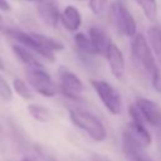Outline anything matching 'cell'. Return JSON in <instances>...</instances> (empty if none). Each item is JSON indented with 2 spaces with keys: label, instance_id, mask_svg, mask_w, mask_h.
Listing matches in <instances>:
<instances>
[{
  "label": "cell",
  "instance_id": "1",
  "mask_svg": "<svg viewBox=\"0 0 161 161\" xmlns=\"http://www.w3.org/2000/svg\"><path fill=\"white\" fill-rule=\"evenodd\" d=\"M69 118L72 123L86 132L93 141L102 142L107 137V131L102 121L93 113L83 109H70Z\"/></svg>",
  "mask_w": 161,
  "mask_h": 161
},
{
  "label": "cell",
  "instance_id": "2",
  "mask_svg": "<svg viewBox=\"0 0 161 161\" xmlns=\"http://www.w3.org/2000/svg\"><path fill=\"white\" fill-rule=\"evenodd\" d=\"M131 52L135 58V60L151 75L157 68L156 60H155V54L152 52V48L148 45L146 42L145 36L142 34H136L132 36L131 42Z\"/></svg>",
  "mask_w": 161,
  "mask_h": 161
},
{
  "label": "cell",
  "instance_id": "3",
  "mask_svg": "<svg viewBox=\"0 0 161 161\" xmlns=\"http://www.w3.org/2000/svg\"><path fill=\"white\" fill-rule=\"evenodd\" d=\"M26 78L30 86L44 97H54L58 92L55 83L43 65L26 68Z\"/></svg>",
  "mask_w": 161,
  "mask_h": 161
},
{
  "label": "cell",
  "instance_id": "4",
  "mask_svg": "<svg viewBox=\"0 0 161 161\" xmlns=\"http://www.w3.org/2000/svg\"><path fill=\"white\" fill-rule=\"evenodd\" d=\"M91 84L98 94L99 99L102 101L103 106L109 111V113L119 114L122 112V99L118 91L114 87H112L108 82L96 79H92Z\"/></svg>",
  "mask_w": 161,
  "mask_h": 161
},
{
  "label": "cell",
  "instance_id": "5",
  "mask_svg": "<svg viewBox=\"0 0 161 161\" xmlns=\"http://www.w3.org/2000/svg\"><path fill=\"white\" fill-rule=\"evenodd\" d=\"M5 33L11 36L13 39H15L20 45L28 48L29 50H31L33 53L39 54L40 57L45 58L49 62H54L55 57H54V52L47 49L45 47H43L33 35V33H24L21 30H16V29H5Z\"/></svg>",
  "mask_w": 161,
  "mask_h": 161
},
{
  "label": "cell",
  "instance_id": "6",
  "mask_svg": "<svg viewBox=\"0 0 161 161\" xmlns=\"http://www.w3.org/2000/svg\"><path fill=\"white\" fill-rule=\"evenodd\" d=\"M58 79H59V88L67 98L74 101L80 99V93L83 92V83L78 75H75L65 67H59Z\"/></svg>",
  "mask_w": 161,
  "mask_h": 161
},
{
  "label": "cell",
  "instance_id": "7",
  "mask_svg": "<svg viewBox=\"0 0 161 161\" xmlns=\"http://www.w3.org/2000/svg\"><path fill=\"white\" fill-rule=\"evenodd\" d=\"M112 13H113V18H114V24L117 26V30L119 34L132 38L136 35V20L133 19L132 14L130 13V10L121 3V1H116L112 5Z\"/></svg>",
  "mask_w": 161,
  "mask_h": 161
},
{
  "label": "cell",
  "instance_id": "8",
  "mask_svg": "<svg viewBox=\"0 0 161 161\" xmlns=\"http://www.w3.org/2000/svg\"><path fill=\"white\" fill-rule=\"evenodd\" d=\"M142 118L146 123L161 130V107L153 101L143 97H138L135 102Z\"/></svg>",
  "mask_w": 161,
  "mask_h": 161
},
{
  "label": "cell",
  "instance_id": "9",
  "mask_svg": "<svg viewBox=\"0 0 161 161\" xmlns=\"http://www.w3.org/2000/svg\"><path fill=\"white\" fill-rule=\"evenodd\" d=\"M106 58H107V62H108V65H109V69L113 77H116L117 79H123L126 65H125V58H123L121 49L116 44L111 43L108 45Z\"/></svg>",
  "mask_w": 161,
  "mask_h": 161
},
{
  "label": "cell",
  "instance_id": "10",
  "mask_svg": "<svg viewBox=\"0 0 161 161\" xmlns=\"http://www.w3.org/2000/svg\"><path fill=\"white\" fill-rule=\"evenodd\" d=\"M36 13H38L39 18L42 19V21L52 28L57 26L59 19H60L58 8L55 6V4L52 0H39L38 5H36Z\"/></svg>",
  "mask_w": 161,
  "mask_h": 161
},
{
  "label": "cell",
  "instance_id": "11",
  "mask_svg": "<svg viewBox=\"0 0 161 161\" xmlns=\"http://www.w3.org/2000/svg\"><path fill=\"white\" fill-rule=\"evenodd\" d=\"M89 39L92 42V45L94 48L96 54L106 57L108 45L111 44V40L108 39V36L103 31V29H101L98 26H92L89 29Z\"/></svg>",
  "mask_w": 161,
  "mask_h": 161
},
{
  "label": "cell",
  "instance_id": "12",
  "mask_svg": "<svg viewBox=\"0 0 161 161\" xmlns=\"http://www.w3.org/2000/svg\"><path fill=\"white\" fill-rule=\"evenodd\" d=\"M126 130L143 146V147H147L151 145L152 142V137H151V133L148 132V130L146 128L145 126V122L143 121H136V119H132Z\"/></svg>",
  "mask_w": 161,
  "mask_h": 161
},
{
  "label": "cell",
  "instance_id": "13",
  "mask_svg": "<svg viewBox=\"0 0 161 161\" xmlns=\"http://www.w3.org/2000/svg\"><path fill=\"white\" fill-rule=\"evenodd\" d=\"M60 20H62V24L63 26L69 30V31H75L78 30V28L82 24V15L79 13V10L75 8V6H72V5H68L62 15H60Z\"/></svg>",
  "mask_w": 161,
  "mask_h": 161
},
{
  "label": "cell",
  "instance_id": "14",
  "mask_svg": "<svg viewBox=\"0 0 161 161\" xmlns=\"http://www.w3.org/2000/svg\"><path fill=\"white\" fill-rule=\"evenodd\" d=\"M13 52L16 55V58L26 67V68H33V67H42L43 64L35 58L31 50L23 45H13Z\"/></svg>",
  "mask_w": 161,
  "mask_h": 161
},
{
  "label": "cell",
  "instance_id": "15",
  "mask_svg": "<svg viewBox=\"0 0 161 161\" xmlns=\"http://www.w3.org/2000/svg\"><path fill=\"white\" fill-rule=\"evenodd\" d=\"M29 114L35 119V121H39V122H49L52 119V112L49 111V108L42 106V104H38V103H29L28 107H26Z\"/></svg>",
  "mask_w": 161,
  "mask_h": 161
},
{
  "label": "cell",
  "instance_id": "16",
  "mask_svg": "<svg viewBox=\"0 0 161 161\" xmlns=\"http://www.w3.org/2000/svg\"><path fill=\"white\" fill-rule=\"evenodd\" d=\"M148 40H150L152 52L161 65V30L156 26L150 28L148 29Z\"/></svg>",
  "mask_w": 161,
  "mask_h": 161
},
{
  "label": "cell",
  "instance_id": "17",
  "mask_svg": "<svg viewBox=\"0 0 161 161\" xmlns=\"http://www.w3.org/2000/svg\"><path fill=\"white\" fill-rule=\"evenodd\" d=\"M74 43H75L78 50L80 53H83L84 55H96V52H94V48L92 45L89 36H86L83 33H75Z\"/></svg>",
  "mask_w": 161,
  "mask_h": 161
},
{
  "label": "cell",
  "instance_id": "18",
  "mask_svg": "<svg viewBox=\"0 0 161 161\" xmlns=\"http://www.w3.org/2000/svg\"><path fill=\"white\" fill-rule=\"evenodd\" d=\"M34 38L43 45L47 49L52 50V52H59V50H63L64 49V45L63 43H60L59 40L54 39V38H50L48 35H43V34H39V33H33Z\"/></svg>",
  "mask_w": 161,
  "mask_h": 161
},
{
  "label": "cell",
  "instance_id": "19",
  "mask_svg": "<svg viewBox=\"0 0 161 161\" xmlns=\"http://www.w3.org/2000/svg\"><path fill=\"white\" fill-rule=\"evenodd\" d=\"M141 10L143 11L145 16L148 20H155L157 15V4L156 0H136Z\"/></svg>",
  "mask_w": 161,
  "mask_h": 161
},
{
  "label": "cell",
  "instance_id": "20",
  "mask_svg": "<svg viewBox=\"0 0 161 161\" xmlns=\"http://www.w3.org/2000/svg\"><path fill=\"white\" fill-rule=\"evenodd\" d=\"M13 88L15 91V93L21 97L25 101H29L33 98V92L29 89V87L25 84V82L21 78H15L13 82Z\"/></svg>",
  "mask_w": 161,
  "mask_h": 161
},
{
  "label": "cell",
  "instance_id": "21",
  "mask_svg": "<svg viewBox=\"0 0 161 161\" xmlns=\"http://www.w3.org/2000/svg\"><path fill=\"white\" fill-rule=\"evenodd\" d=\"M0 98L4 101H10L13 98V91L8 82L0 75Z\"/></svg>",
  "mask_w": 161,
  "mask_h": 161
},
{
  "label": "cell",
  "instance_id": "22",
  "mask_svg": "<svg viewBox=\"0 0 161 161\" xmlns=\"http://www.w3.org/2000/svg\"><path fill=\"white\" fill-rule=\"evenodd\" d=\"M106 3L107 0H89V9L93 14L101 15L106 8Z\"/></svg>",
  "mask_w": 161,
  "mask_h": 161
},
{
  "label": "cell",
  "instance_id": "23",
  "mask_svg": "<svg viewBox=\"0 0 161 161\" xmlns=\"http://www.w3.org/2000/svg\"><path fill=\"white\" fill-rule=\"evenodd\" d=\"M151 83H152V87L161 94V72L158 69H156L151 74Z\"/></svg>",
  "mask_w": 161,
  "mask_h": 161
},
{
  "label": "cell",
  "instance_id": "24",
  "mask_svg": "<svg viewBox=\"0 0 161 161\" xmlns=\"http://www.w3.org/2000/svg\"><path fill=\"white\" fill-rule=\"evenodd\" d=\"M38 153L42 156V158L44 160V161H58L54 156H52V155H49L48 152H45L44 150H42V148H39V151H38Z\"/></svg>",
  "mask_w": 161,
  "mask_h": 161
},
{
  "label": "cell",
  "instance_id": "25",
  "mask_svg": "<svg viewBox=\"0 0 161 161\" xmlns=\"http://www.w3.org/2000/svg\"><path fill=\"white\" fill-rule=\"evenodd\" d=\"M0 9L4 11H9L10 10V5L8 3V0H0Z\"/></svg>",
  "mask_w": 161,
  "mask_h": 161
},
{
  "label": "cell",
  "instance_id": "26",
  "mask_svg": "<svg viewBox=\"0 0 161 161\" xmlns=\"http://www.w3.org/2000/svg\"><path fill=\"white\" fill-rule=\"evenodd\" d=\"M91 161H109V160L107 157H104V156H101V155H93Z\"/></svg>",
  "mask_w": 161,
  "mask_h": 161
},
{
  "label": "cell",
  "instance_id": "27",
  "mask_svg": "<svg viewBox=\"0 0 161 161\" xmlns=\"http://www.w3.org/2000/svg\"><path fill=\"white\" fill-rule=\"evenodd\" d=\"M4 69H5V65H4V62H3V59L0 57V70H4Z\"/></svg>",
  "mask_w": 161,
  "mask_h": 161
},
{
  "label": "cell",
  "instance_id": "28",
  "mask_svg": "<svg viewBox=\"0 0 161 161\" xmlns=\"http://www.w3.org/2000/svg\"><path fill=\"white\" fill-rule=\"evenodd\" d=\"M21 161H36V160H34V158H30V157H24Z\"/></svg>",
  "mask_w": 161,
  "mask_h": 161
},
{
  "label": "cell",
  "instance_id": "29",
  "mask_svg": "<svg viewBox=\"0 0 161 161\" xmlns=\"http://www.w3.org/2000/svg\"><path fill=\"white\" fill-rule=\"evenodd\" d=\"M1 133H3V126H1V123H0V136H1Z\"/></svg>",
  "mask_w": 161,
  "mask_h": 161
},
{
  "label": "cell",
  "instance_id": "30",
  "mask_svg": "<svg viewBox=\"0 0 161 161\" xmlns=\"http://www.w3.org/2000/svg\"><path fill=\"white\" fill-rule=\"evenodd\" d=\"M1 23H3V19H1V16H0V28H1Z\"/></svg>",
  "mask_w": 161,
  "mask_h": 161
},
{
  "label": "cell",
  "instance_id": "31",
  "mask_svg": "<svg viewBox=\"0 0 161 161\" xmlns=\"http://www.w3.org/2000/svg\"><path fill=\"white\" fill-rule=\"evenodd\" d=\"M26 1H39V0H26Z\"/></svg>",
  "mask_w": 161,
  "mask_h": 161
},
{
  "label": "cell",
  "instance_id": "32",
  "mask_svg": "<svg viewBox=\"0 0 161 161\" xmlns=\"http://www.w3.org/2000/svg\"><path fill=\"white\" fill-rule=\"evenodd\" d=\"M79 1H84V0H79Z\"/></svg>",
  "mask_w": 161,
  "mask_h": 161
}]
</instances>
